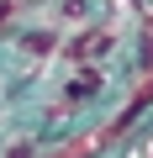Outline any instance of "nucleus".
Wrapping results in <instances>:
<instances>
[{
    "mask_svg": "<svg viewBox=\"0 0 153 158\" xmlns=\"http://www.w3.org/2000/svg\"><path fill=\"white\" fill-rule=\"evenodd\" d=\"M148 158H153V148H148Z\"/></svg>",
    "mask_w": 153,
    "mask_h": 158,
    "instance_id": "1",
    "label": "nucleus"
}]
</instances>
